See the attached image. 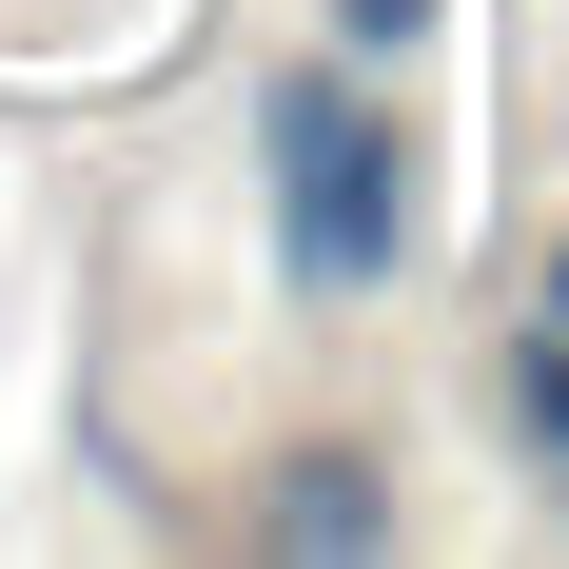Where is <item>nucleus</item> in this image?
Instances as JSON below:
<instances>
[{
	"mask_svg": "<svg viewBox=\"0 0 569 569\" xmlns=\"http://www.w3.org/2000/svg\"><path fill=\"white\" fill-rule=\"evenodd\" d=\"M256 217H276V276L315 315L412 276V138L353 99V59H276L256 79Z\"/></svg>",
	"mask_w": 569,
	"mask_h": 569,
	"instance_id": "obj_1",
	"label": "nucleus"
},
{
	"mask_svg": "<svg viewBox=\"0 0 569 569\" xmlns=\"http://www.w3.org/2000/svg\"><path fill=\"white\" fill-rule=\"evenodd\" d=\"M256 530H276V550H393V471L373 452H295L276 491H256Z\"/></svg>",
	"mask_w": 569,
	"mask_h": 569,
	"instance_id": "obj_2",
	"label": "nucleus"
},
{
	"mask_svg": "<svg viewBox=\"0 0 569 569\" xmlns=\"http://www.w3.org/2000/svg\"><path fill=\"white\" fill-rule=\"evenodd\" d=\"M511 412H530V452L569 471V335H550V315H530V353H511Z\"/></svg>",
	"mask_w": 569,
	"mask_h": 569,
	"instance_id": "obj_3",
	"label": "nucleus"
},
{
	"mask_svg": "<svg viewBox=\"0 0 569 569\" xmlns=\"http://www.w3.org/2000/svg\"><path fill=\"white\" fill-rule=\"evenodd\" d=\"M432 40V0H335V59H412Z\"/></svg>",
	"mask_w": 569,
	"mask_h": 569,
	"instance_id": "obj_4",
	"label": "nucleus"
},
{
	"mask_svg": "<svg viewBox=\"0 0 569 569\" xmlns=\"http://www.w3.org/2000/svg\"><path fill=\"white\" fill-rule=\"evenodd\" d=\"M550 335H569V256H550Z\"/></svg>",
	"mask_w": 569,
	"mask_h": 569,
	"instance_id": "obj_5",
	"label": "nucleus"
}]
</instances>
